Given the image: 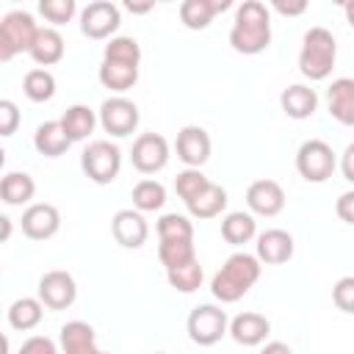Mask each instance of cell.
Returning a JSON list of instances; mask_svg holds the SVG:
<instances>
[{
	"label": "cell",
	"mask_w": 354,
	"mask_h": 354,
	"mask_svg": "<svg viewBox=\"0 0 354 354\" xmlns=\"http://www.w3.org/2000/svg\"><path fill=\"white\" fill-rule=\"evenodd\" d=\"M207 185H210V180L205 177L202 169H183V171L174 177V191H177V196H180L185 205H188L194 196H199Z\"/></svg>",
	"instance_id": "obj_36"
},
{
	"label": "cell",
	"mask_w": 354,
	"mask_h": 354,
	"mask_svg": "<svg viewBox=\"0 0 354 354\" xmlns=\"http://www.w3.org/2000/svg\"><path fill=\"white\" fill-rule=\"evenodd\" d=\"M111 235L124 249H141L147 243V238H149V224H147L144 213H138L136 207H124V210L113 213Z\"/></svg>",
	"instance_id": "obj_14"
},
{
	"label": "cell",
	"mask_w": 354,
	"mask_h": 354,
	"mask_svg": "<svg viewBox=\"0 0 354 354\" xmlns=\"http://www.w3.org/2000/svg\"><path fill=\"white\" fill-rule=\"evenodd\" d=\"M260 271H263V263L257 260V254L235 252L224 260V266L210 279V293L221 304H232L254 288V282L260 279Z\"/></svg>",
	"instance_id": "obj_2"
},
{
	"label": "cell",
	"mask_w": 354,
	"mask_h": 354,
	"mask_svg": "<svg viewBox=\"0 0 354 354\" xmlns=\"http://www.w3.org/2000/svg\"><path fill=\"white\" fill-rule=\"evenodd\" d=\"M155 354H166V351H155Z\"/></svg>",
	"instance_id": "obj_49"
},
{
	"label": "cell",
	"mask_w": 354,
	"mask_h": 354,
	"mask_svg": "<svg viewBox=\"0 0 354 354\" xmlns=\"http://www.w3.org/2000/svg\"><path fill=\"white\" fill-rule=\"evenodd\" d=\"M271 8L277 14H282V17H301L307 11V0H288V3L285 0H274Z\"/></svg>",
	"instance_id": "obj_42"
},
{
	"label": "cell",
	"mask_w": 354,
	"mask_h": 354,
	"mask_svg": "<svg viewBox=\"0 0 354 354\" xmlns=\"http://www.w3.org/2000/svg\"><path fill=\"white\" fill-rule=\"evenodd\" d=\"M22 91L30 102H50L55 97V75L50 69H28L22 77Z\"/></svg>",
	"instance_id": "obj_30"
},
{
	"label": "cell",
	"mask_w": 354,
	"mask_h": 354,
	"mask_svg": "<svg viewBox=\"0 0 354 354\" xmlns=\"http://www.w3.org/2000/svg\"><path fill=\"white\" fill-rule=\"evenodd\" d=\"M0 224H3V241L11 238V218L8 216H0Z\"/></svg>",
	"instance_id": "obj_47"
},
{
	"label": "cell",
	"mask_w": 354,
	"mask_h": 354,
	"mask_svg": "<svg viewBox=\"0 0 354 354\" xmlns=\"http://www.w3.org/2000/svg\"><path fill=\"white\" fill-rule=\"evenodd\" d=\"M97 122H100L97 111H91L88 105H80V102H77V105H69V108L64 111V116H61V124H64L66 136L72 138V144H75V141H86V138L94 133Z\"/></svg>",
	"instance_id": "obj_27"
},
{
	"label": "cell",
	"mask_w": 354,
	"mask_h": 354,
	"mask_svg": "<svg viewBox=\"0 0 354 354\" xmlns=\"http://www.w3.org/2000/svg\"><path fill=\"white\" fill-rule=\"evenodd\" d=\"M155 230L160 241H194V224L183 213H163Z\"/></svg>",
	"instance_id": "obj_33"
},
{
	"label": "cell",
	"mask_w": 354,
	"mask_h": 354,
	"mask_svg": "<svg viewBox=\"0 0 354 354\" xmlns=\"http://www.w3.org/2000/svg\"><path fill=\"white\" fill-rule=\"evenodd\" d=\"M97 116H100V127H102L105 133H111L113 138H127V136H133L136 127H138V122H141L138 105H136L133 100L122 97V94L108 97V100L100 105Z\"/></svg>",
	"instance_id": "obj_8"
},
{
	"label": "cell",
	"mask_w": 354,
	"mask_h": 354,
	"mask_svg": "<svg viewBox=\"0 0 354 354\" xmlns=\"http://www.w3.org/2000/svg\"><path fill=\"white\" fill-rule=\"evenodd\" d=\"M335 213H337L340 221L354 224V188H351V191H343V194L337 196V202H335Z\"/></svg>",
	"instance_id": "obj_41"
},
{
	"label": "cell",
	"mask_w": 354,
	"mask_h": 354,
	"mask_svg": "<svg viewBox=\"0 0 354 354\" xmlns=\"http://www.w3.org/2000/svg\"><path fill=\"white\" fill-rule=\"evenodd\" d=\"M19 119H22V116H19L17 102H14V100H0V136H3V138H8V136L17 133Z\"/></svg>",
	"instance_id": "obj_39"
},
{
	"label": "cell",
	"mask_w": 354,
	"mask_h": 354,
	"mask_svg": "<svg viewBox=\"0 0 354 354\" xmlns=\"http://www.w3.org/2000/svg\"><path fill=\"white\" fill-rule=\"evenodd\" d=\"M332 301L337 310L354 315V277H340L332 288Z\"/></svg>",
	"instance_id": "obj_38"
},
{
	"label": "cell",
	"mask_w": 354,
	"mask_h": 354,
	"mask_svg": "<svg viewBox=\"0 0 354 354\" xmlns=\"http://www.w3.org/2000/svg\"><path fill=\"white\" fill-rule=\"evenodd\" d=\"M279 108L288 119H310L315 111H318V94L315 88L304 86V83H290L282 94H279Z\"/></svg>",
	"instance_id": "obj_18"
},
{
	"label": "cell",
	"mask_w": 354,
	"mask_h": 354,
	"mask_svg": "<svg viewBox=\"0 0 354 354\" xmlns=\"http://www.w3.org/2000/svg\"><path fill=\"white\" fill-rule=\"evenodd\" d=\"M185 329L196 346H216L224 335H230V318L216 304H199L188 313Z\"/></svg>",
	"instance_id": "obj_7"
},
{
	"label": "cell",
	"mask_w": 354,
	"mask_h": 354,
	"mask_svg": "<svg viewBox=\"0 0 354 354\" xmlns=\"http://www.w3.org/2000/svg\"><path fill=\"white\" fill-rule=\"evenodd\" d=\"M133 169L141 174H158L169 163V141L160 133H141L130 149Z\"/></svg>",
	"instance_id": "obj_11"
},
{
	"label": "cell",
	"mask_w": 354,
	"mask_h": 354,
	"mask_svg": "<svg viewBox=\"0 0 354 354\" xmlns=\"http://www.w3.org/2000/svg\"><path fill=\"white\" fill-rule=\"evenodd\" d=\"M39 25L33 19V14L14 8L0 19V61H11L19 53H30L36 36H39Z\"/></svg>",
	"instance_id": "obj_4"
},
{
	"label": "cell",
	"mask_w": 354,
	"mask_h": 354,
	"mask_svg": "<svg viewBox=\"0 0 354 354\" xmlns=\"http://www.w3.org/2000/svg\"><path fill=\"white\" fill-rule=\"evenodd\" d=\"M329 116L346 127H354V77H337L326 88Z\"/></svg>",
	"instance_id": "obj_19"
},
{
	"label": "cell",
	"mask_w": 354,
	"mask_h": 354,
	"mask_svg": "<svg viewBox=\"0 0 354 354\" xmlns=\"http://www.w3.org/2000/svg\"><path fill=\"white\" fill-rule=\"evenodd\" d=\"M36 194V180L28 171H6L0 180V199L11 207L28 205Z\"/></svg>",
	"instance_id": "obj_24"
},
{
	"label": "cell",
	"mask_w": 354,
	"mask_h": 354,
	"mask_svg": "<svg viewBox=\"0 0 354 354\" xmlns=\"http://www.w3.org/2000/svg\"><path fill=\"white\" fill-rule=\"evenodd\" d=\"M271 335V321L263 313H241L230 321V337L238 346H263Z\"/></svg>",
	"instance_id": "obj_17"
},
{
	"label": "cell",
	"mask_w": 354,
	"mask_h": 354,
	"mask_svg": "<svg viewBox=\"0 0 354 354\" xmlns=\"http://www.w3.org/2000/svg\"><path fill=\"white\" fill-rule=\"evenodd\" d=\"M230 0H183L180 3V19L188 30H205L216 14L227 11Z\"/></svg>",
	"instance_id": "obj_21"
},
{
	"label": "cell",
	"mask_w": 354,
	"mask_h": 354,
	"mask_svg": "<svg viewBox=\"0 0 354 354\" xmlns=\"http://www.w3.org/2000/svg\"><path fill=\"white\" fill-rule=\"evenodd\" d=\"M221 238L232 246H243L249 243L252 238H257V221L252 213H243V210H232L221 218Z\"/></svg>",
	"instance_id": "obj_28"
},
{
	"label": "cell",
	"mask_w": 354,
	"mask_h": 354,
	"mask_svg": "<svg viewBox=\"0 0 354 354\" xmlns=\"http://www.w3.org/2000/svg\"><path fill=\"white\" fill-rule=\"evenodd\" d=\"M44 318V304L39 296H22L17 301H11L8 307V326L17 332H28L36 329Z\"/></svg>",
	"instance_id": "obj_25"
},
{
	"label": "cell",
	"mask_w": 354,
	"mask_h": 354,
	"mask_svg": "<svg viewBox=\"0 0 354 354\" xmlns=\"http://www.w3.org/2000/svg\"><path fill=\"white\" fill-rule=\"evenodd\" d=\"M61 354H97V335L94 326L86 321H66L58 335Z\"/></svg>",
	"instance_id": "obj_20"
},
{
	"label": "cell",
	"mask_w": 354,
	"mask_h": 354,
	"mask_svg": "<svg viewBox=\"0 0 354 354\" xmlns=\"http://www.w3.org/2000/svg\"><path fill=\"white\" fill-rule=\"evenodd\" d=\"M174 149H177V158L185 163V169H202L207 160H210V136L205 127L199 124H185L180 133H177V141H174Z\"/></svg>",
	"instance_id": "obj_13"
},
{
	"label": "cell",
	"mask_w": 354,
	"mask_h": 354,
	"mask_svg": "<svg viewBox=\"0 0 354 354\" xmlns=\"http://www.w3.org/2000/svg\"><path fill=\"white\" fill-rule=\"evenodd\" d=\"M260 354H293V348L288 343H282V340H271V343H266L260 348Z\"/></svg>",
	"instance_id": "obj_44"
},
{
	"label": "cell",
	"mask_w": 354,
	"mask_h": 354,
	"mask_svg": "<svg viewBox=\"0 0 354 354\" xmlns=\"http://www.w3.org/2000/svg\"><path fill=\"white\" fill-rule=\"evenodd\" d=\"M97 77H100V83H102L105 88L122 94V91H127V88L136 86V80H138V66L102 58V64H100V69H97Z\"/></svg>",
	"instance_id": "obj_26"
},
{
	"label": "cell",
	"mask_w": 354,
	"mask_h": 354,
	"mask_svg": "<svg viewBox=\"0 0 354 354\" xmlns=\"http://www.w3.org/2000/svg\"><path fill=\"white\" fill-rule=\"evenodd\" d=\"M19 227H22V235L25 238H30V241H47V238H53L61 230V213L50 202H33V205H28L22 210Z\"/></svg>",
	"instance_id": "obj_12"
},
{
	"label": "cell",
	"mask_w": 354,
	"mask_h": 354,
	"mask_svg": "<svg viewBox=\"0 0 354 354\" xmlns=\"http://www.w3.org/2000/svg\"><path fill=\"white\" fill-rule=\"evenodd\" d=\"M80 169L83 174L97 183V185H108L119 177V169H122V149L108 141V138H97V141H88L83 155H80Z\"/></svg>",
	"instance_id": "obj_5"
},
{
	"label": "cell",
	"mask_w": 354,
	"mask_h": 354,
	"mask_svg": "<svg viewBox=\"0 0 354 354\" xmlns=\"http://www.w3.org/2000/svg\"><path fill=\"white\" fill-rule=\"evenodd\" d=\"M17 354H61V351H58V346H55L47 335H33V337H28V340L19 346Z\"/></svg>",
	"instance_id": "obj_40"
},
{
	"label": "cell",
	"mask_w": 354,
	"mask_h": 354,
	"mask_svg": "<svg viewBox=\"0 0 354 354\" xmlns=\"http://www.w3.org/2000/svg\"><path fill=\"white\" fill-rule=\"evenodd\" d=\"M102 58L138 66V64H141V44H138L133 36H113V39H108V44H105Z\"/></svg>",
	"instance_id": "obj_34"
},
{
	"label": "cell",
	"mask_w": 354,
	"mask_h": 354,
	"mask_svg": "<svg viewBox=\"0 0 354 354\" xmlns=\"http://www.w3.org/2000/svg\"><path fill=\"white\" fill-rule=\"evenodd\" d=\"M230 44L241 55H257L271 44V14L260 0H243L235 8V22L230 28Z\"/></svg>",
	"instance_id": "obj_1"
},
{
	"label": "cell",
	"mask_w": 354,
	"mask_h": 354,
	"mask_svg": "<svg viewBox=\"0 0 354 354\" xmlns=\"http://www.w3.org/2000/svg\"><path fill=\"white\" fill-rule=\"evenodd\" d=\"M158 260L163 263L166 271L194 263V260H196L194 241H160V243H158Z\"/></svg>",
	"instance_id": "obj_32"
},
{
	"label": "cell",
	"mask_w": 354,
	"mask_h": 354,
	"mask_svg": "<svg viewBox=\"0 0 354 354\" xmlns=\"http://www.w3.org/2000/svg\"><path fill=\"white\" fill-rule=\"evenodd\" d=\"M97 354H111V351H97Z\"/></svg>",
	"instance_id": "obj_48"
},
{
	"label": "cell",
	"mask_w": 354,
	"mask_h": 354,
	"mask_svg": "<svg viewBox=\"0 0 354 354\" xmlns=\"http://www.w3.org/2000/svg\"><path fill=\"white\" fill-rule=\"evenodd\" d=\"M36 296L41 299V304L47 310H66L77 299V282H75V277L69 271L53 268V271H44L41 274L39 288H36Z\"/></svg>",
	"instance_id": "obj_10"
},
{
	"label": "cell",
	"mask_w": 354,
	"mask_h": 354,
	"mask_svg": "<svg viewBox=\"0 0 354 354\" xmlns=\"http://www.w3.org/2000/svg\"><path fill=\"white\" fill-rule=\"evenodd\" d=\"M130 196H133V207L138 213H155V210H160L166 205V188H163V183H158L152 177L136 183Z\"/></svg>",
	"instance_id": "obj_31"
},
{
	"label": "cell",
	"mask_w": 354,
	"mask_h": 354,
	"mask_svg": "<svg viewBox=\"0 0 354 354\" xmlns=\"http://www.w3.org/2000/svg\"><path fill=\"white\" fill-rule=\"evenodd\" d=\"M202 277H205V271H202L199 260H194V263H188V266H180V268L166 271L169 285H171L174 290H180V293H194V290H199Z\"/></svg>",
	"instance_id": "obj_35"
},
{
	"label": "cell",
	"mask_w": 354,
	"mask_h": 354,
	"mask_svg": "<svg viewBox=\"0 0 354 354\" xmlns=\"http://www.w3.org/2000/svg\"><path fill=\"white\" fill-rule=\"evenodd\" d=\"M33 147L39 155L44 158H61L69 147H72V138L66 136L61 119H53V122H41L33 133Z\"/></svg>",
	"instance_id": "obj_22"
},
{
	"label": "cell",
	"mask_w": 354,
	"mask_h": 354,
	"mask_svg": "<svg viewBox=\"0 0 354 354\" xmlns=\"http://www.w3.org/2000/svg\"><path fill=\"white\" fill-rule=\"evenodd\" d=\"M337 169L335 149L321 138H307L296 152V171L307 183H326Z\"/></svg>",
	"instance_id": "obj_6"
},
{
	"label": "cell",
	"mask_w": 354,
	"mask_h": 354,
	"mask_svg": "<svg viewBox=\"0 0 354 354\" xmlns=\"http://www.w3.org/2000/svg\"><path fill=\"white\" fill-rule=\"evenodd\" d=\"M119 25H122V11L111 0H94L80 11V33L86 39H94V41L113 39Z\"/></svg>",
	"instance_id": "obj_9"
},
{
	"label": "cell",
	"mask_w": 354,
	"mask_h": 354,
	"mask_svg": "<svg viewBox=\"0 0 354 354\" xmlns=\"http://www.w3.org/2000/svg\"><path fill=\"white\" fill-rule=\"evenodd\" d=\"M337 61V41L332 30L315 25L304 33L301 50H299V72L307 80H326Z\"/></svg>",
	"instance_id": "obj_3"
},
{
	"label": "cell",
	"mask_w": 354,
	"mask_h": 354,
	"mask_svg": "<svg viewBox=\"0 0 354 354\" xmlns=\"http://www.w3.org/2000/svg\"><path fill=\"white\" fill-rule=\"evenodd\" d=\"M124 8L133 11V14H147V11H152L155 6H152V3H124Z\"/></svg>",
	"instance_id": "obj_45"
},
{
	"label": "cell",
	"mask_w": 354,
	"mask_h": 354,
	"mask_svg": "<svg viewBox=\"0 0 354 354\" xmlns=\"http://www.w3.org/2000/svg\"><path fill=\"white\" fill-rule=\"evenodd\" d=\"M293 235L288 230H279V227H271L266 232L257 235V243H254V254L260 263L266 266H282L293 257Z\"/></svg>",
	"instance_id": "obj_16"
},
{
	"label": "cell",
	"mask_w": 354,
	"mask_h": 354,
	"mask_svg": "<svg viewBox=\"0 0 354 354\" xmlns=\"http://www.w3.org/2000/svg\"><path fill=\"white\" fill-rule=\"evenodd\" d=\"M188 213L194 216V218H216V216H221V210L227 207V191L221 188V185H216V183H210L199 196H194L188 205Z\"/></svg>",
	"instance_id": "obj_29"
},
{
	"label": "cell",
	"mask_w": 354,
	"mask_h": 354,
	"mask_svg": "<svg viewBox=\"0 0 354 354\" xmlns=\"http://www.w3.org/2000/svg\"><path fill=\"white\" fill-rule=\"evenodd\" d=\"M343 14H346V22L354 28V0H348V3H343Z\"/></svg>",
	"instance_id": "obj_46"
},
{
	"label": "cell",
	"mask_w": 354,
	"mask_h": 354,
	"mask_svg": "<svg viewBox=\"0 0 354 354\" xmlns=\"http://www.w3.org/2000/svg\"><path fill=\"white\" fill-rule=\"evenodd\" d=\"M39 11H41V17H44L47 22H53V25H66V22L75 17L77 6H75V0H41V3H39Z\"/></svg>",
	"instance_id": "obj_37"
},
{
	"label": "cell",
	"mask_w": 354,
	"mask_h": 354,
	"mask_svg": "<svg viewBox=\"0 0 354 354\" xmlns=\"http://www.w3.org/2000/svg\"><path fill=\"white\" fill-rule=\"evenodd\" d=\"M246 205H249V210L254 216L271 218V216L282 213V207H285V191H282V185L277 180H268V177L254 180L246 188Z\"/></svg>",
	"instance_id": "obj_15"
},
{
	"label": "cell",
	"mask_w": 354,
	"mask_h": 354,
	"mask_svg": "<svg viewBox=\"0 0 354 354\" xmlns=\"http://www.w3.org/2000/svg\"><path fill=\"white\" fill-rule=\"evenodd\" d=\"M64 50H66L64 36H61L55 28H41L28 55L33 58V64H36V66L47 69V66H53V64H58V61L64 58Z\"/></svg>",
	"instance_id": "obj_23"
},
{
	"label": "cell",
	"mask_w": 354,
	"mask_h": 354,
	"mask_svg": "<svg viewBox=\"0 0 354 354\" xmlns=\"http://www.w3.org/2000/svg\"><path fill=\"white\" fill-rule=\"evenodd\" d=\"M340 171H343V177L354 185V141L343 149V155H340Z\"/></svg>",
	"instance_id": "obj_43"
}]
</instances>
